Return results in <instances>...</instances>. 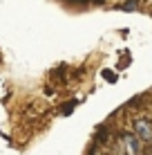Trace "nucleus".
Wrapping results in <instances>:
<instances>
[{
    "instance_id": "obj_2",
    "label": "nucleus",
    "mask_w": 152,
    "mask_h": 155,
    "mask_svg": "<svg viewBox=\"0 0 152 155\" xmlns=\"http://www.w3.org/2000/svg\"><path fill=\"white\" fill-rule=\"evenodd\" d=\"M123 142H125V151H128L130 155H139L141 153L139 137L137 135H123Z\"/></svg>"
},
{
    "instance_id": "obj_1",
    "label": "nucleus",
    "mask_w": 152,
    "mask_h": 155,
    "mask_svg": "<svg viewBox=\"0 0 152 155\" xmlns=\"http://www.w3.org/2000/svg\"><path fill=\"white\" fill-rule=\"evenodd\" d=\"M134 135H137L139 140L152 144V124H150V119H145V117H139V119L134 121Z\"/></svg>"
},
{
    "instance_id": "obj_3",
    "label": "nucleus",
    "mask_w": 152,
    "mask_h": 155,
    "mask_svg": "<svg viewBox=\"0 0 152 155\" xmlns=\"http://www.w3.org/2000/svg\"><path fill=\"white\" fill-rule=\"evenodd\" d=\"M123 7H125V9H137V2H134V0H130V2L123 5Z\"/></svg>"
}]
</instances>
